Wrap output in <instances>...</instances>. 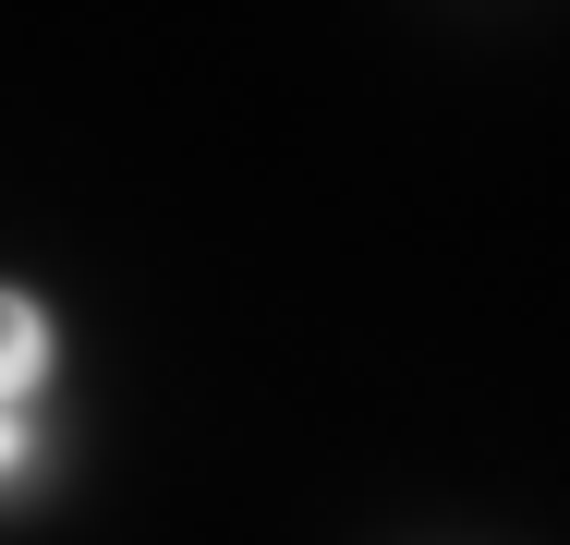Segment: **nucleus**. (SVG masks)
Wrapping results in <instances>:
<instances>
[{
  "label": "nucleus",
  "instance_id": "f03ea898",
  "mask_svg": "<svg viewBox=\"0 0 570 545\" xmlns=\"http://www.w3.org/2000/svg\"><path fill=\"white\" fill-rule=\"evenodd\" d=\"M37 485H49V448H37V436L0 413V497H37Z\"/></svg>",
  "mask_w": 570,
  "mask_h": 545
},
{
  "label": "nucleus",
  "instance_id": "f257e3e1",
  "mask_svg": "<svg viewBox=\"0 0 570 545\" xmlns=\"http://www.w3.org/2000/svg\"><path fill=\"white\" fill-rule=\"evenodd\" d=\"M37 364H49V327H37V304H24V291H0V413L37 388Z\"/></svg>",
  "mask_w": 570,
  "mask_h": 545
}]
</instances>
